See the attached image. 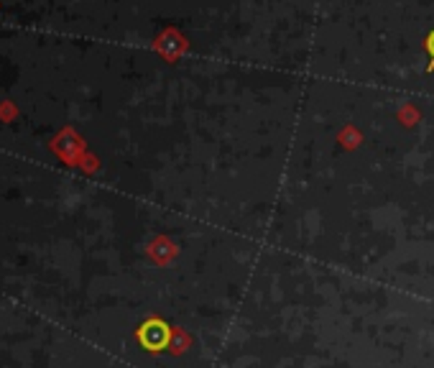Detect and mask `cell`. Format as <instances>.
<instances>
[{
    "label": "cell",
    "mask_w": 434,
    "mask_h": 368,
    "mask_svg": "<svg viewBox=\"0 0 434 368\" xmlns=\"http://www.w3.org/2000/svg\"><path fill=\"white\" fill-rule=\"evenodd\" d=\"M138 340L146 351H161L169 345V325L158 317H151L138 328Z\"/></svg>",
    "instance_id": "6da1fadb"
},
{
    "label": "cell",
    "mask_w": 434,
    "mask_h": 368,
    "mask_svg": "<svg viewBox=\"0 0 434 368\" xmlns=\"http://www.w3.org/2000/svg\"><path fill=\"white\" fill-rule=\"evenodd\" d=\"M426 47H429V51H432V56H434V33L429 36V44H426Z\"/></svg>",
    "instance_id": "7a4b0ae2"
}]
</instances>
